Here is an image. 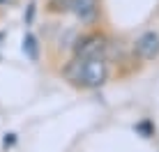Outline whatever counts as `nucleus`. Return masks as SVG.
<instances>
[{"label": "nucleus", "instance_id": "obj_1", "mask_svg": "<svg viewBox=\"0 0 159 152\" xmlns=\"http://www.w3.org/2000/svg\"><path fill=\"white\" fill-rule=\"evenodd\" d=\"M60 76L74 90L92 92L111 81V60L108 58H72L62 60Z\"/></svg>", "mask_w": 159, "mask_h": 152}, {"label": "nucleus", "instance_id": "obj_2", "mask_svg": "<svg viewBox=\"0 0 159 152\" xmlns=\"http://www.w3.org/2000/svg\"><path fill=\"white\" fill-rule=\"evenodd\" d=\"M111 39L102 28H85L83 32H76L72 42V58H108Z\"/></svg>", "mask_w": 159, "mask_h": 152}, {"label": "nucleus", "instance_id": "obj_3", "mask_svg": "<svg viewBox=\"0 0 159 152\" xmlns=\"http://www.w3.org/2000/svg\"><path fill=\"white\" fill-rule=\"evenodd\" d=\"M69 14L76 19L81 28H99L104 14V0H72Z\"/></svg>", "mask_w": 159, "mask_h": 152}, {"label": "nucleus", "instance_id": "obj_4", "mask_svg": "<svg viewBox=\"0 0 159 152\" xmlns=\"http://www.w3.org/2000/svg\"><path fill=\"white\" fill-rule=\"evenodd\" d=\"M134 58H139L141 62H155L159 60V32L155 30H145L136 37L134 46Z\"/></svg>", "mask_w": 159, "mask_h": 152}, {"label": "nucleus", "instance_id": "obj_5", "mask_svg": "<svg viewBox=\"0 0 159 152\" xmlns=\"http://www.w3.org/2000/svg\"><path fill=\"white\" fill-rule=\"evenodd\" d=\"M23 53L25 58H28L30 62H39L42 58V44H39V37L35 35V32H25L23 35Z\"/></svg>", "mask_w": 159, "mask_h": 152}, {"label": "nucleus", "instance_id": "obj_6", "mask_svg": "<svg viewBox=\"0 0 159 152\" xmlns=\"http://www.w3.org/2000/svg\"><path fill=\"white\" fill-rule=\"evenodd\" d=\"M72 0H44V14L48 16H67Z\"/></svg>", "mask_w": 159, "mask_h": 152}, {"label": "nucleus", "instance_id": "obj_7", "mask_svg": "<svg viewBox=\"0 0 159 152\" xmlns=\"http://www.w3.org/2000/svg\"><path fill=\"white\" fill-rule=\"evenodd\" d=\"M7 2H9V5H16V2H19V0H7Z\"/></svg>", "mask_w": 159, "mask_h": 152}]
</instances>
